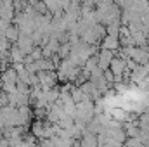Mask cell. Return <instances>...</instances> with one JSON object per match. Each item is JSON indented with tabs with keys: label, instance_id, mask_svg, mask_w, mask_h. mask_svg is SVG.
Returning <instances> with one entry per match:
<instances>
[{
	"label": "cell",
	"instance_id": "1",
	"mask_svg": "<svg viewBox=\"0 0 149 147\" xmlns=\"http://www.w3.org/2000/svg\"><path fill=\"white\" fill-rule=\"evenodd\" d=\"M95 116V107H94V102L90 99L87 101H81L76 104V118L74 121H81V123H88L92 121Z\"/></svg>",
	"mask_w": 149,
	"mask_h": 147
},
{
	"label": "cell",
	"instance_id": "2",
	"mask_svg": "<svg viewBox=\"0 0 149 147\" xmlns=\"http://www.w3.org/2000/svg\"><path fill=\"white\" fill-rule=\"evenodd\" d=\"M109 69H111V74L114 76V80H121V74L125 73L127 69V61L123 57H113L111 64H109Z\"/></svg>",
	"mask_w": 149,
	"mask_h": 147
},
{
	"label": "cell",
	"instance_id": "3",
	"mask_svg": "<svg viewBox=\"0 0 149 147\" xmlns=\"http://www.w3.org/2000/svg\"><path fill=\"white\" fill-rule=\"evenodd\" d=\"M16 47L24 54V55H28L33 49H35V43H33V40L31 37H26V35H19L17 38V42H16Z\"/></svg>",
	"mask_w": 149,
	"mask_h": 147
},
{
	"label": "cell",
	"instance_id": "4",
	"mask_svg": "<svg viewBox=\"0 0 149 147\" xmlns=\"http://www.w3.org/2000/svg\"><path fill=\"white\" fill-rule=\"evenodd\" d=\"M113 52L111 50H106V49H102L101 50V54H99V59H97V66L104 71L106 68H109V64H111V61H113Z\"/></svg>",
	"mask_w": 149,
	"mask_h": 147
},
{
	"label": "cell",
	"instance_id": "5",
	"mask_svg": "<svg viewBox=\"0 0 149 147\" xmlns=\"http://www.w3.org/2000/svg\"><path fill=\"white\" fill-rule=\"evenodd\" d=\"M45 126H47V121H42V119H37V121H33L31 123V135L35 137V139H43V135H45Z\"/></svg>",
	"mask_w": 149,
	"mask_h": 147
},
{
	"label": "cell",
	"instance_id": "6",
	"mask_svg": "<svg viewBox=\"0 0 149 147\" xmlns=\"http://www.w3.org/2000/svg\"><path fill=\"white\" fill-rule=\"evenodd\" d=\"M78 147H97V135L85 132L81 135V139H80V146Z\"/></svg>",
	"mask_w": 149,
	"mask_h": 147
},
{
	"label": "cell",
	"instance_id": "7",
	"mask_svg": "<svg viewBox=\"0 0 149 147\" xmlns=\"http://www.w3.org/2000/svg\"><path fill=\"white\" fill-rule=\"evenodd\" d=\"M24 57H26V55H24L16 45L10 47V50H9V59H10L14 64H24Z\"/></svg>",
	"mask_w": 149,
	"mask_h": 147
},
{
	"label": "cell",
	"instance_id": "8",
	"mask_svg": "<svg viewBox=\"0 0 149 147\" xmlns=\"http://www.w3.org/2000/svg\"><path fill=\"white\" fill-rule=\"evenodd\" d=\"M19 35H21V33H19V30L16 28V24H9L7 30H5V33H3V37L7 38L10 43H16L17 38H19Z\"/></svg>",
	"mask_w": 149,
	"mask_h": 147
},
{
	"label": "cell",
	"instance_id": "9",
	"mask_svg": "<svg viewBox=\"0 0 149 147\" xmlns=\"http://www.w3.org/2000/svg\"><path fill=\"white\" fill-rule=\"evenodd\" d=\"M116 47H120V40L116 35H108L102 42V49L106 50H116Z\"/></svg>",
	"mask_w": 149,
	"mask_h": 147
},
{
	"label": "cell",
	"instance_id": "10",
	"mask_svg": "<svg viewBox=\"0 0 149 147\" xmlns=\"http://www.w3.org/2000/svg\"><path fill=\"white\" fill-rule=\"evenodd\" d=\"M5 57H7V55H5V54H2V52H0V62H2V61H3V59H5Z\"/></svg>",
	"mask_w": 149,
	"mask_h": 147
}]
</instances>
